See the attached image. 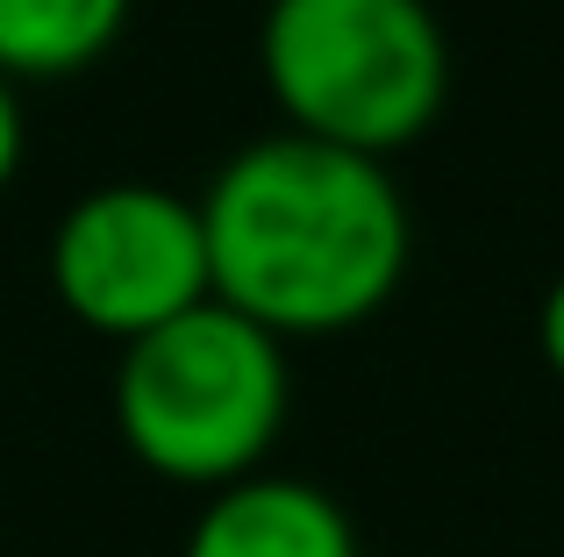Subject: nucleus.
Segmentation results:
<instances>
[{
  "mask_svg": "<svg viewBox=\"0 0 564 557\" xmlns=\"http://www.w3.org/2000/svg\"><path fill=\"white\" fill-rule=\"evenodd\" d=\"M186 557H358V529H350L344 501L322 493L315 479L250 472L207 493Z\"/></svg>",
  "mask_w": 564,
  "mask_h": 557,
  "instance_id": "nucleus-5",
  "label": "nucleus"
},
{
  "mask_svg": "<svg viewBox=\"0 0 564 557\" xmlns=\"http://www.w3.org/2000/svg\"><path fill=\"white\" fill-rule=\"evenodd\" d=\"M129 0H0V72L57 79L79 72L122 36Z\"/></svg>",
  "mask_w": 564,
  "mask_h": 557,
  "instance_id": "nucleus-6",
  "label": "nucleus"
},
{
  "mask_svg": "<svg viewBox=\"0 0 564 557\" xmlns=\"http://www.w3.org/2000/svg\"><path fill=\"white\" fill-rule=\"evenodd\" d=\"M215 301L258 329L329 336L386 307L408 272V200L386 157L322 143L307 129L258 136L215 172L200 200Z\"/></svg>",
  "mask_w": 564,
  "mask_h": 557,
  "instance_id": "nucleus-1",
  "label": "nucleus"
},
{
  "mask_svg": "<svg viewBox=\"0 0 564 557\" xmlns=\"http://www.w3.org/2000/svg\"><path fill=\"white\" fill-rule=\"evenodd\" d=\"M51 286L86 329L137 336L215 301L200 200H180L158 179H108L65 208L51 237Z\"/></svg>",
  "mask_w": 564,
  "mask_h": 557,
  "instance_id": "nucleus-4",
  "label": "nucleus"
},
{
  "mask_svg": "<svg viewBox=\"0 0 564 557\" xmlns=\"http://www.w3.org/2000/svg\"><path fill=\"white\" fill-rule=\"evenodd\" d=\"M258 51L293 129L372 157L422 136L451 86L429 0H272Z\"/></svg>",
  "mask_w": 564,
  "mask_h": 557,
  "instance_id": "nucleus-3",
  "label": "nucleus"
},
{
  "mask_svg": "<svg viewBox=\"0 0 564 557\" xmlns=\"http://www.w3.org/2000/svg\"><path fill=\"white\" fill-rule=\"evenodd\" d=\"M14 165H22V100H14V79L0 72V186L14 179Z\"/></svg>",
  "mask_w": 564,
  "mask_h": 557,
  "instance_id": "nucleus-7",
  "label": "nucleus"
},
{
  "mask_svg": "<svg viewBox=\"0 0 564 557\" xmlns=\"http://www.w3.org/2000/svg\"><path fill=\"white\" fill-rule=\"evenodd\" d=\"M293 379L272 329L200 301L180 321L122 343L115 364V429L172 487H236L279 444Z\"/></svg>",
  "mask_w": 564,
  "mask_h": 557,
  "instance_id": "nucleus-2",
  "label": "nucleus"
},
{
  "mask_svg": "<svg viewBox=\"0 0 564 557\" xmlns=\"http://www.w3.org/2000/svg\"><path fill=\"white\" fill-rule=\"evenodd\" d=\"M536 329H543V358L564 372V272L551 278V293H543V321Z\"/></svg>",
  "mask_w": 564,
  "mask_h": 557,
  "instance_id": "nucleus-8",
  "label": "nucleus"
}]
</instances>
